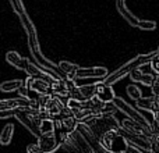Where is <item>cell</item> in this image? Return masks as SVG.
Instances as JSON below:
<instances>
[{
    "instance_id": "6da1fadb",
    "label": "cell",
    "mask_w": 159,
    "mask_h": 153,
    "mask_svg": "<svg viewBox=\"0 0 159 153\" xmlns=\"http://www.w3.org/2000/svg\"><path fill=\"white\" fill-rule=\"evenodd\" d=\"M157 56H159L158 55V50H157V52L148 53V55H140V56H137V57H134L133 60H130L129 63H126L123 67H120L119 70H116L115 72H112V74H107L103 78V84L112 85V84H115V82L120 81L123 76H126L127 74H130L133 70L140 68V67H143L144 64H147V63H151V61L154 60Z\"/></svg>"
},
{
    "instance_id": "7a4b0ae2",
    "label": "cell",
    "mask_w": 159,
    "mask_h": 153,
    "mask_svg": "<svg viewBox=\"0 0 159 153\" xmlns=\"http://www.w3.org/2000/svg\"><path fill=\"white\" fill-rule=\"evenodd\" d=\"M113 104L116 106L117 110H120L123 114H126L127 118H130V120H133V121H137V123H140V124H143V125L151 128V125H149V123L147 121V118L144 117L141 113H138V110H135V107L130 106V104L127 103V102H124L121 98H115Z\"/></svg>"
},
{
    "instance_id": "3957f363",
    "label": "cell",
    "mask_w": 159,
    "mask_h": 153,
    "mask_svg": "<svg viewBox=\"0 0 159 153\" xmlns=\"http://www.w3.org/2000/svg\"><path fill=\"white\" fill-rule=\"evenodd\" d=\"M25 85L30 90L38 93H49L50 92V84L43 78H39V76H30L28 75L27 81H25Z\"/></svg>"
},
{
    "instance_id": "277c9868",
    "label": "cell",
    "mask_w": 159,
    "mask_h": 153,
    "mask_svg": "<svg viewBox=\"0 0 159 153\" xmlns=\"http://www.w3.org/2000/svg\"><path fill=\"white\" fill-rule=\"evenodd\" d=\"M14 117L17 118V120L20 121V123L22 124V125L25 127V128L28 129L30 132H32V135H35L36 138L38 137H41V131H39V125L35 123V121L31 118V116L28 114V113H25L24 110H20V109H17V111H16V116Z\"/></svg>"
},
{
    "instance_id": "5b68a950",
    "label": "cell",
    "mask_w": 159,
    "mask_h": 153,
    "mask_svg": "<svg viewBox=\"0 0 159 153\" xmlns=\"http://www.w3.org/2000/svg\"><path fill=\"white\" fill-rule=\"evenodd\" d=\"M126 131L131 132V134H135V135H141V137H147L148 138L149 135H152V131L149 127H145L143 125V124L137 123V121H133L130 120V118H126V120H123V123H121V125Z\"/></svg>"
},
{
    "instance_id": "8992f818",
    "label": "cell",
    "mask_w": 159,
    "mask_h": 153,
    "mask_svg": "<svg viewBox=\"0 0 159 153\" xmlns=\"http://www.w3.org/2000/svg\"><path fill=\"white\" fill-rule=\"evenodd\" d=\"M107 75V70L105 67H78L75 71V78H105Z\"/></svg>"
},
{
    "instance_id": "52a82bcc",
    "label": "cell",
    "mask_w": 159,
    "mask_h": 153,
    "mask_svg": "<svg viewBox=\"0 0 159 153\" xmlns=\"http://www.w3.org/2000/svg\"><path fill=\"white\" fill-rule=\"evenodd\" d=\"M95 96L102 102V103H113V100H115V98H116L112 85H106V84H103V82L96 84Z\"/></svg>"
},
{
    "instance_id": "ba28073f",
    "label": "cell",
    "mask_w": 159,
    "mask_h": 153,
    "mask_svg": "<svg viewBox=\"0 0 159 153\" xmlns=\"http://www.w3.org/2000/svg\"><path fill=\"white\" fill-rule=\"evenodd\" d=\"M38 145L43 151V153H52L60 146V142L56 139L55 134H49L38 137Z\"/></svg>"
},
{
    "instance_id": "9c48e42d",
    "label": "cell",
    "mask_w": 159,
    "mask_h": 153,
    "mask_svg": "<svg viewBox=\"0 0 159 153\" xmlns=\"http://www.w3.org/2000/svg\"><path fill=\"white\" fill-rule=\"evenodd\" d=\"M63 107H64V104H63V102L60 100V99L57 98V96H55V95H52L50 96V99L48 100V103L45 104V107L43 109L48 111V114L50 116V117H60V114H61V110H63Z\"/></svg>"
},
{
    "instance_id": "30bf717a",
    "label": "cell",
    "mask_w": 159,
    "mask_h": 153,
    "mask_svg": "<svg viewBox=\"0 0 159 153\" xmlns=\"http://www.w3.org/2000/svg\"><path fill=\"white\" fill-rule=\"evenodd\" d=\"M116 8H117V11L120 13V15L123 17L131 27H137L138 22H140V20H138L137 17H135L134 14L126 7V0H116Z\"/></svg>"
},
{
    "instance_id": "8fae6325",
    "label": "cell",
    "mask_w": 159,
    "mask_h": 153,
    "mask_svg": "<svg viewBox=\"0 0 159 153\" xmlns=\"http://www.w3.org/2000/svg\"><path fill=\"white\" fill-rule=\"evenodd\" d=\"M119 138H120V135L117 134L116 129H109V131H106L101 138H99V142H101V145L103 146L105 149L115 152L116 141H117Z\"/></svg>"
},
{
    "instance_id": "7c38bea8",
    "label": "cell",
    "mask_w": 159,
    "mask_h": 153,
    "mask_svg": "<svg viewBox=\"0 0 159 153\" xmlns=\"http://www.w3.org/2000/svg\"><path fill=\"white\" fill-rule=\"evenodd\" d=\"M130 78L134 82H138L141 85H145V86H151V84L154 82L155 75L154 74H147V72H143L141 70L135 68L130 72Z\"/></svg>"
},
{
    "instance_id": "4fadbf2b",
    "label": "cell",
    "mask_w": 159,
    "mask_h": 153,
    "mask_svg": "<svg viewBox=\"0 0 159 153\" xmlns=\"http://www.w3.org/2000/svg\"><path fill=\"white\" fill-rule=\"evenodd\" d=\"M6 60H7V63H10L13 67H16V68H18V70H22V71L25 70L27 64L30 63L28 59L21 57L17 52H7V55H6Z\"/></svg>"
},
{
    "instance_id": "5bb4252c",
    "label": "cell",
    "mask_w": 159,
    "mask_h": 153,
    "mask_svg": "<svg viewBox=\"0 0 159 153\" xmlns=\"http://www.w3.org/2000/svg\"><path fill=\"white\" fill-rule=\"evenodd\" d=\"M60 129H63L64 132H74L77 129L78 121L75 120L74 116H66V117H60Z\"/></svg>"
},
{
    "instance_id": "9a60e30c",
    "label": "cell",
    "mask_w": 159,
    "mask_h": 153,
    "mask_svg": "<svg viewBox=\"0 0 159 153\" xmlns=\"http://www.w3.org/2000/svg\"><path fill=\"white\" fill-rule=\"evenodd\" d=\"M50 90H52V95L57 96H69V90L66 88V84H64V79H55V81L50 84Z\"/></svg>"
},
{
    "instance_id": "2e32d148",
    "label": "cell",
    "mask_w": 159,
    "mask_h": 153,
    "mask_svg": "<svg viewBox=\"0 0 159 153\" xmlns=\"http://www.w3.org/2000/svg\"><path fill=\"white\" fill-rule=\"evenodd\" d=\"M59 68H60V71H63L64 74L67 75V78H75V71H77V68L80 66H77L75 63H70V61H60L59 63Z\"/></svg>"
},
{
    "instance_id": "e0dca14e",
    "label": "cell",
    "mask_w": 159,
    "mask_h": 153,
    "mask_svg": "<svg viewBox=\"0 0 159 153\" xmlns=\"http://www.w3.org/2000/svg\"><path fill=\"white\" fill-rule=\"evenodd\" d=\"M55 121L53 118H43V120L39 123V131H41V135H49V134H55Z\"/></svg>"
},
{
    "instance_id": "ac0fdd59",
    "label": "cell",
    "mask_w": 159,
    "mask_h": 153,
    "mask_svg": "<svg viewBox=\"0 0 159 153\" xmlns=\"http://www.w3.org/2000/svg\"><path fill=\"white\" fill-rule=\"evenodd\" d=\"M24 84V82L21 81V79H11V81H4L2 82V85H0V90L2 92H14V90H17L21 85Z\"/></svg>"
},
{
    "instance_id": "d6986e66",
    "label": "cell",
    "mask_w": 159,
    "mask_h": 153,
    "mask_svg": "<svg viewBox=\"0 0 159 153\" xmlns=\"http://www.w3.org/2000/svg\"><path fill=\"white\" fill-rule=\"evenodd\" d=\"M13 134H14V127L11 124H7L0 132V143L2 145H8L11 138H13Z\"/></svg>"
},
{
    "instance_id": "ffe728a7",
    "label": "cell",
    "mask_w": 159,
    "mask_h": 153,
    "mask_svg": "<svg viewBox=\"0 0 159 153\" xmlns=\"http://www.w3.org/2000/svg\"><path fill=\"white\" fill-rule=\"evenodd\" d=\"M78 90L82 96V100H87V99H91L92 96H95L96 84L95 85H81V86H78Z\"/></svg>"
},
{
    "instance_id": "44dd1931",
    "label": "cell",
    "mask_w": 159,
    "mask_h": 153,
    "mask_svg": "<svg viewBox=\"0 0 159 153\" xmlns=\"http://www.w3.org/2000/svg\"><path fill=\"white\" fill-rule=\"evenodd\" d=\"M154 98L155 96H148V98H143L141 96L140 99H137L135 100V107H138V109H143V110H151V106H152V102H154Z\"/></svg>"
},
{
    "instance_id": "7402d4cb",
    "label": "cell",
    "mask_w": 159,
    "mask_h": 153,
    "mask_svg": "<svg viewBox=\"0 0 159 153\" xmlns=\"http://www.w3.org/2000/svg\"><path fill=\"white\" fill-rule=\"evenodd\" d=\"M66 106L69 107V109L73 111V114H74V113H77L78 110L82 109V100H78V99H74V98H70L69 100H67Z\"/></svg>"
},
{
    "instance_id": "603a6c76",
    "label": "cell",
    "mask_w": 159,
    "mask_h": 153,
    "mask_svg": "<svg viewBox=\"0 0 159 153\" xmlns=\"http://www.w3.org/2000/svg\"><path fill=\"white\" fill-rule=\"evenodd\" d=\"M127 95L133 99V100H137V99L141 98V89L137 86V85H129L127 86Z\"/></svg>"
},
{
    "instance_id": "cb8c5ba5",
    "label": "cell",
    "mask_w": 159,
    "mask_h": 153,
    "mask_svg": "<svg viewBox=\"0 0 159 153\" xmlns=\"http://www.w3.org/2000/svg\"><path fill=\"white\" fill-rule=\"evenodd\" d=\"M137 28H140V29H143V31H152V29L157 28V22L155 21H147V20H140Z\"/></svg>"
},
{
    "instance_id": "d4e9b609",
    "label": "cell",
    "mask_w": 159,
    "mask_h": 153,
    "mask_svg": "<svg viewBox=\"0 0 159 153\" xmlns=\"http://www.w3.org/2000/svg\"><path fill=\"white\" fill-rule=\"evenodd\" d=\"M148 141H149V145H151L152 153H159V135H155V134L149 135Z\"/></svg>"
},
{
    "instance_id": "484cf974",
    "label": "cell",
    "mask_w": 159,
    "mask_h": 153,
    "mask_svg": "<svg viewBox=\"0 0 159 153\" xmlns=\"http://www.w3.org/2000/svg\"><path fill=\"white\" fill-rule=\"evenodd\" d=\"M151 131L152 134L159 135V114H154V118L151 121Z\"/></svg>"
},
{
    "instance_id": "4316f807",
    "label": "cell",
    "mask_w": 159,
    "mask_h": 153,
    "mask_svg": "<svg viewBox=\"0 0 159 153\" xmlns=\"http://www.w3.org/2000/svg\"><path fill=\"white\" fill-rule=\"evenodd\" d=\"M17 109H4V110H0V120H4V118L8 117H13L16 116Z\"/></svg>"
},
{
    "instance_id": "83f0119b",
    "label": "cell",
    "mask_w": 159,
    "mask_h": 153,
    "mask_svg": "<svg viewBox=\"0 0 159 153\" xmlns=\"http://www.w3.org/2000/svg\"><path fill=\"white\" fill-rule=\"evenodd\" d=\"M151 92L154 96L159 98V75H157L154 78V82L151 84Z\"/></svg>"
},
{
    "instance_id": "f1b7e54d",
    "label": "cell",
    "mask_w": 159,
    "mask_h": 153,
    "mask_svg": "<svg viewBox=\"0 0 159 153\" xmlns=\"http://www.w3.org/2000/svg\"><path fill=\"white\" fill-rule=\"evenodd\" d=\"M27 153H43V151L39 148L38 143H31L27 146Z\"/></svg>"
},
{
    "instance_id": "f546056e",
    "label": "cell",
    "mask_w": 159,
    "mask_h": 153,
    "mask_svg": "<svg viewBox=\"0 0 159 153\" xmlns=\"http://www.w3.org/2000/svg\"><path fill=\"white\" fill-rule=\"evenodd\" d=\"M17 92H18V96L20 98H28V93H30V89L27 88V85L22 84L21 86L17 89Z\"/></svg>"
},
{
    "instance_id": "4dcf8cb0",
    "label": "cell",
    "mask_w": 159,
    "mask_h": 153,
    "mask_svg": "<svg viewBox=\"0 0 159 153\" xmlns=\"http://www.w3.org/2000/svg\"><path fill=\"white\" fill-rule=\"evenodd\" d=\"M149 111H151L152 114H159V98H157V96L154 98V102H152V106H151Z\"/></svg>"
},
{
    "instance_id": "1f68e13d",
    "label": "cell",
    "mask_w": 159,
    "mask_h": 153,
    "mask_svg": "<svg viewBox=\"0 0 159 153\" xmlns=\"http://www.w3.org/2000/svg\"><path fill=\"white\" fill-rule=\"evenodd\" d=\"M151 67H152V70L159 75V56H157V57L151 61Z\"/></svg>"
},
{
    "instance_id": "d6a6232c",
    "label": "cell",
    "mask_w": 159,
    "mask_h": 153,
    "mask_svg": "<svg viewBox=\"0 0 159 153\" xmlns=\"http://www.w3.org/2000/svg\"><path fill=\"white\" fill-rule=\"evenodd\" d=\"M158 55H159V49H158Z\"/></svg>"
}]
</instances>
